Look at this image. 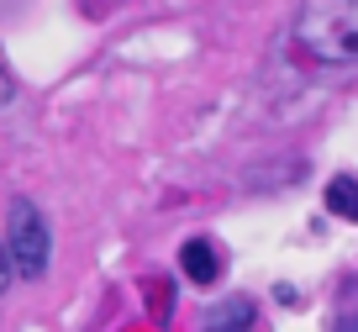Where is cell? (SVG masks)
Segmentation results:
<instances>
[{
  "label": "cell",
  "instance_id": "obj_1",
  "mask_svg": "<svg viewBox=\"0 0 358 332\" xmlns=\"http://www.w3.org/2000/svg\"><path fill=\"white\" fill-rule=\"evenodd\" d=\"M295 43L306 58L327 69L358 64V0H301L295 11Z\"/></svg>",
  "mask_w": 358,
  "mask_h": 332
},
{
  "label": "cell",
  "instance_id": "obj_2",
  "mask_svg": "<svg viewBox=\"0 0 358 332\" xmlns=\"http://www.w3.org/2000/svg\"><path fill=\"white\" fill-rule=\"evenodd\" d=\"M6 254H11V269L22 279H43L48 258H53V233H48L43 211L32 200H11V221H6Z\"/></svg>",
  "mask_w": 358,
  "mask_h": 332
},
{
  "label": "cell",
  "instance_id": "obj_3",
  "mask_svg": "<svg viewBox=\"0 0 358 332\" xmlns=\"http://www.w3.org/2000/svg\"><path fill=\"white\" fill-rule=\"evenodd\" d=\"M179 269H185V279H195V285H216L227 258H222V248H216L211 237H190V243L179 248Z\"/></svg>",
  "mask_w": 358,
  "mask_h": 332
},
{
  "label": "cell",
  "instance_id": "obj_4",
  "mask_svg": "<svg viewBox=\"0 0 358 332\" xmlns=\"http://www.w3.org/2000/svg\"><path fill=\"white\" fill-rule=\"evenodd\" d=\"M253 300L248 296H232V300H222V306H211L206 311V332H248L253 327Z\"/></svg>",
  "mask_w": 358,
  "mask_h": 332
},
{
  "label": "cell",
  "instance_id": "obj_5",
  "mask_svg": "<svg viewBox=\"0 0 358 332\" xmlns=\"http://www.w3.org/2000/svg\"><path fill=\"white\" fill-rule=\"evenodd\" d=\"M327 211L358 221V179H353V174H337L332 185H327Z\"/></svg>",
  "mask_w": 358,
  "mask_h": 332
},
{
  "label": "cell",
  "instance_id": "obj_6",
  "mask_svg": "<svg viewBox=\"0 0 358 332\" xmlns=\"http://www.w3.org/2000/svg\"><path fill=\"white\" fill-rule=\"evenodd\" d=\"M11 279H16V269H11V254H6V243H0V296L11 290Z\"/></svg>",
  "mask_w": 358,
  "mask_h": 332
},
{
  "label": "cell",
  "instance_id": "obj_7",
  "mask_svg": "<svg viewBox=\"0 0 358 332\" xmlns=\"http://www.w3.org/2000/svg\"><path fill=\"white\" fill-rule=\"evenodd\" d=\"M11 90H16V85H11V69L0 64V106H6V100H11Z\"/></svg>",
  "mask_w": 358,
  "mask_h": 332
},
{
  "label": "cell",
  "instance_id": "obj_8",
  "mask_svg": "<svg viewBox=\"0 0 358 332\" xmlns=\"http://www.w3.org/2000/svg\"><path fill=\"white\" fill-rule=\"evenodd\" d=\"M337 332H358V317H343V321H337Z\"/></svg>",
  "mask_w": 358,
  "mask_h": 332
}]
</instances>
